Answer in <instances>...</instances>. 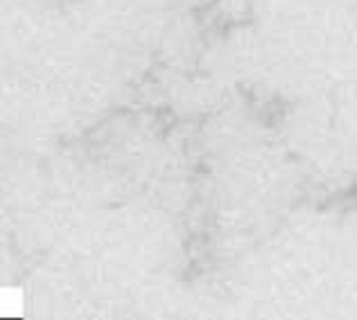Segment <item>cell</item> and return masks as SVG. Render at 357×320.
Here are the masks:
<instances>
[]
</instances>
